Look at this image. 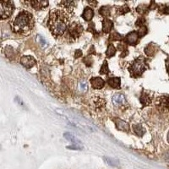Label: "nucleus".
<instances>
[{
	"label": "nucleus",
	"mask_w": 169,
	"mask_h": 169,
	"mask_svg": "<svg viewBox=\"0 0 169 169\" xmlns=\"http://www.w3.org/2000/svg\"><path fill=\"white\" fill-rule=\"evenodd\" d=\"M157 105L159 108L167 111V97H162L158 99Z\"/></svg>",
	"instance_id": "17"
},
{
	"label": "nucleus",
	"mask_w": 169,
	"mask_h": 169,
	"mask_svg": "<svg viewBox=\"0 0 169 169\" xmlns=\"http://www.w3.org/2000/svg\"><path fill=\"white\" fill-rule=\"evenodd\" d=\"M139 40V36L136 31H132L129 34H128L125 37V41L129 45H135Z\"/></svg>",
	"instance_id": "7"
},
{
	"label": "nucleus",
	"mask_w": 169,
	"mask_h": 169,
	"mask_svg": "<svg viewBox=\"0 0 169 169\" xmlns=\"http://www.w3.org/2000/svg\"><path fill=\"white\" fill-rule=\"evenodd\" d=\"M34 26L33 15L30 12L22 11L15 17L12 22V30L14 32L26 35Z\"/></svg>",
	"instance_id": "2"
},
{
	"label": "nucleus",
	"mask_w": 169,
	"mask_h": 169,
	"mask_svg": "<svg viewBox=\"0 0 169 169\" xmlns=\"http://www.w3.org/2000/svg\"><path fill=\"white\" fill-rule=\"evenodd\" d=\"M114 123L116 124V127L118 130H122V131L125 132L129 130V125L127 122L121 120L119 118H115L114 119Z\"/></svg>",
	"instance_id": "8"
},
{
	"label": "nucleus",
	"mask_w": 169,
	"mask_h": 169,
	"mask_svg": "<svg viewBox=\"0 0 169 169\" xmlns=\"http://www.w3.org/2000/svg\"><path fill=\"white\" fill-rule=\"evenodd\" d=\"M48 26L55 37L63 36L69 26V16L67 13L58 9L51 11Z\"/></svg>",
	"instance_id": "1"
},
{
	"label": "nucleus",
	"mask_w": 169,
	"mask_h": 169,
	"mask_svg": "<svg viewBox=\"0 0 169 169\" xmlns=\"http://www.w3.org/2000/svg\"><path fill=\"white\" fill-rule=\"evenodd\" d=\"M158 47L154 43H150L145 49V53H146L148 56H153L157 52Z\"/></svg>",
	"instance_id": "15"
},
{
	"label": "nucleus",
	"mask_w": 169,
	"mask_h": 169,
	"mask_svg": "<svg viewBox=\"0 0 169 169\" xmlns=\"http://www.w3.org/2000/svg\"><path fill=\"white\" fill-rule=\"evenodd\" d=\"M128 12H129V8L126 4L124 5V6H120V7H118L117 9V13L118 15H124V14H126Z\"/></svg>",
	"instance_id": "23"
},
{
	"label": "nucleus",
	"mask_w": 169,
	"mask_h": 169,
	"mask_svg": "<svg viewBox=\"0 0 169 169\" xmlns=\"http://www.w3.org/2000/svg\"><path fill=\"white\" fill-rule=\"evenodd\" d=\"M116 53V48H115V47L113 45V44H109L108 45V48H107V52H106V55L107 58H111V57H113L114 54Z\"/></svg>",
	"instance_id": "22"
},
{
	"label": "nucleus",
	"mask_w": 169,
	"mask_h": 169,
	"mask_svg": "<svg viewBox=\"0 0 169 169\" xmlns=\"http://www.w3.org/2000/svg\"><path fill=\"white\" fill-rule=\"evenodd\" d=\"M137 33H138V36H139V37H143V36H145V35L147 33L146 26H139V30L137 31Z\"/></svg>",
	"instance_id": "28"
},
{
	"label": "nucleus",
	"mask_w": 169,
	"mask_h": 169,
	"mask_svg": "<svg viewBox=\"0 0 169 169\" xmlns=\"http://www.w3.org/2000/svg\"><path fill=\"white\" fill-rule=\"evenodd\" d=\"M93 16H94V11L91 8L86 7L84 9L82 14V18L86 21H90L93 18Z\"/></svg>",
	"instance_id": "12"
},
{
	"label": "nucleus",
	"mask_w": 169,
	"mask_h": 169,
	"mask_svg": "<svg viewBox=\"0 0 169 169\" xmlns=\"http://www.w3.org/2000/svg\"><path fill=\"white\" fill-rule=\"evenodd\" d=\"M108 73V64H107V61H104V64L101 66V69H100V74H101V75H107Z\"/></svg>",
	"instance_id": "25"
},
{
	"label": "nucleus",
	"mask_w": 169,
	"mask_h": 169,
	"mask_svg": "<svg viewBox=\"0 0 169 169\" xmlns=\"http://www.w3.org/2000/svg\"><path fill=\"white\" fill-rule=\"evenodd\" d=\"M36 63H37L36 59L31 56H23L20 58V64H22L23 66H25L26 69L32 68L36 64Z\"/></svg>",
	"instance_id": "6"
},
{
	"label": "nucleus",
	"mask_w": 169,
	"mask_h": 169,
	"mask_svg": "<svg viewBox=\"0 0 169 169\" xmlns=\"http://www.w3.org/2000/svg\"><path fill=\"white\" fill-rule=\"evenodd\" d=\"M61 4L64 5V7L65 8H73L75 3L72 2V1H63V2H61Z\"/></svg>",
	"instance_id": "29"
},
{
	"label": "nucleus",
	"mask_w": 169,
	"mask_h": 169,
	"mask_svg": "<svg viewBox=\"0 0 169 169\" xmlns=\"http://www.w3.org/2000/svg\"><path fill=\"white\" fill-rule=\"evenodd\" d=\"M113 23L111 19H105L102 20V31L104 33H109L113 29Z\"/></svg>",
	"instance_id": "13"
},
{
	"label": "nucleus",
	"mask_w": 169,
	"mask_h": 169,
	"mask_svg": "<svg viewBox=\"0 0 169 169\" xmlns=\"http://www.w3.org/2000/svg\"><path fill=\"white\" fill-rule=\"evenodd\" d=\"M37 38H38V41H39V42L41 43V45L42 46V47H46V46H47V41H46L45 39L42 37L41 36L38 35Z\"/></svg>",
	"instance_id": "31"
},
{
	"label": "nucleus",
	"mask_w": 169,
	"mask_h": 169,
	"mask_svg": "<svg viewBox=\"0 0 169 169\" xmlns=\"http://www.w3.org/2000/svg\"><path fill=\"white\" fill-rule=\"evenodd\" d=\"M29 4H30V6L33 8L34 9L40 10V9L48 7V1H30V2H29Z\"/></svg>",
	"instance_id": "11"
},
{
	"label": "nucleus",
	"mask_w": 169,
	"mask_h": 169,
	"mask_svg": "<svg viewBox=\"0 0 169 169\" xmlns=\"http://www.w3.org/2000/svg\"><path fill=\"white\" fill-rule=\"evenodd\" d=\"M107 83L110 86L114 89H119L121 86V79L119 77H112L107 79Z\"/></svg>",
	"instance_id": "14"
},
{
	"label": "nucleus",
	"mask_w": 169,
	"mask_h": 169,
	"mask_svg": "<svg viewBox=\"0 0 169 169\" xmlns=\"http://www.w3.org/2000/svg\"><path fill=\"white\" fill-rule=\"evenodd\" d=\"M148 68L146 64V59L142 56L138 57L129 67V71L133 77H139L142 75L144 72L146 71Z\"/></svg>",
	"instance_id": "3"
},
{
	"label": "nucleus",
	"mask_w": 169,
	"mask_h": 169,
	"mask_svg": "<svg viewBox=\"0 0 169 169\" xmlns=\"http://www.w3.org/2000/svg\"><path fill=\"white\" fill-rule=\"evenodd\" d=\"M112 101H113V104L117 106L124 105L126 103V99L123 94H119V93H117L114 94L112 97Z\"/></svg>",
	"instance_id": "9"
},
{
	"label": "nucleus",
	"mask_w": 169,
	"mask_h": 169,
	"mask_svg": "<svg viewBox=\"0 0 169 169\" xmlns=\"http://www.w3.org/2000/svg\"><path fill=\"white\" fill-rule=\"evenodd\" d=\"M110 13H111V8L109 6H103L99 9V14L103 17L108 16L110 15Z\"/></svg>",
	"instance_id": "21"
},
{
	"label": "nucleus",
	"mask_w": 169,
	"mask_h": 169,
	"mask_svg": "<svg viewBox=\"0 0 169 169\" xmlns=\"http://www.w3.org/2000/svg\"><path fill=\"white\" fill-rule=\"evenodd\" d=\"M151 101H152V96H151V95L144 93V94L141 96V97H140V102L142 103L144 107L148 105V104H150V102H151Z\"/></svg>",
	"instance_id": "19"
},
{
	"label": "nucleus",
	"mask_w": 169,
	"mask_h": 169,
	"mask_svg": "<svg viewBox=\"0 0 169 169\" xmlns=\"http://www.w3.org/2000/svg\"><path fill=\"white\" fill-rule=\"evenodd\" d=\"M66 148L70 150H82L83 146L80 145H72V146H69Z\"/></svg>",
	"instance_id": "30"
},
{
	"label": "nucleus",
	"mask_w": 169,
	"mask_h": 169,
	"mask_svg": "<svg viewBox=\"0 0 169 169\" xmlns=\"http://www.w3.org/2000/svg\"><path fill=\"white\" fill-rule=\"evenodd\" d=\"M103 160L109 166H112V167H118V166H119V161L118 159H115V158L103 157Z\"/></svg>",
	"instance_id": "18"
},
{
	"label": "nucleus",
	"mask_w": 169,
	"mask_h": 169,
	"mask_svg": "<svg viewBox=\"0 0 169 169\" xmlns=\"http://www.w3.org/2000/svg\"><path fill=\"white\" fill-rule=\"evenodd\" d=\"M82 55V52L80 50H76L75 51V58H78L79 57H81Z\"/></svg>",
	"instance_id": "32"
},
{
	"label": "nucleus",
	"mask_w": 169,
	"mask_h": 169,
	"mask_svg": "<svg viewBox=\"0 0 169 169\" xmlns=\"http://www.w3.org/2000/svg\"><path fill=\"white\" fill-rule=\"evenodd\" d=\"M90 83L94 89H101L105 86V81L101 77H95L90 79Z\"/></svg>",
	"instance_id": "10"
},
{
	"label": "nucleus",
	"mask_w": 169,
	"mask_h": 169,
	"mask_svg": "<svg viewBox=\"0 0 169 169\" xmlns=\"http://www.w3.org/2000/svg\"><path fill=\"white\" fill-rule=\"evenodd\" d=\"M64 136L65 139L74 143V145H80V146H82L81 145V141L78 138H76L75 135H72L71 133H69V132L68 133H64Z\"/></svg>",
	"instance_id": "16"
},
{
	"label": "nucleus",
	"mask_w": 169,
	"mask_h": 169,
	"mask_svg": "<svg viewBox=\"0 0 169 169\" xmlns=\"http://www.w3.org/2000/svg\"><path fill=\"white\" fill-rule=\"evenodd\" d=\"M121 39H122V37L119 34L118 32H113V34H111V36L109 37V41H119Z\"/></svg>",
	"instance_id": "27"
},
{
	"label": "nucleus",
	"mask_w": 169,
	"mask_h": 169,
	"mask_svg": "<svg viewBox=\"0 0 169 169\" xmlns=\"http://www.w3.org/2000/svg\"><path fill=\"white\" fill-rule=\"evenodd\" d=\"M78 86H79V89L80 91H82V92H86L88 89V86H87V83L86 81H79V84H78Z\"/></svg>",
	"instance_id": "26"
},
{
	"label": "nucleus",
	"mask_w": 169,
	"mask_h": 169,
	"mask_svg": "<svg viewBox=\"0 0 169 169\" xmlns=\"http://www.w3.org/2000/svg\"><path fill=\"white\" fill-rule=\"evenodd\" d=\"M148 10V7L146 4H141V5H139L137 9H136V11L139 13V15H143V14H146Z\"/></svg>",
	"instance_id": "24"
},
{
	"label": "nucleus",
	"mask_w": 169,
	"mask_h": 169,
	"mask_svg": "<svg viewBox=\"0 0 169 169\" xmlns=\"http://www.w3.org/2000/svg\"><path fill=\"white\" fill-rule=\"evenodd\" d=\"M134 131L138 136H142L146 133V129L143 128L142 125L136 124V125H134Z\"/></svg>",
	"instance_id": "20"
},
{
	"label": "nucleus",
	"mask_w": 169,
	"mask_h": 169,
	"mask_svg": "<svg viewBox=\"0 0 169 169\" xmlns=\"http://www.w3.org/2000/svg\"><path fill=\"white\" fill-rule=\"evenodd\" d=\"M14 10V4L9 1H0V19L9 18Z\"/></svg>",
	"instance_id": "4"
},
{
	"label": "nucleus",
	"mask_w": 169,
	"mask_h": 169,
	"mask_svg": "<svg viewBox=\"0 0 169 169\" xmlns=\"http://www.w3.org/2000/svg\"><path fill=\"white\" fill-rule=\"evenodd\" d=\"M82 32L83 26L82 25H80L79 23H72L70 26L68 28V34L72 40H75V39L79 37V36L82 34Z\"/></svg>",
	"instance_id": "5"
}]
</instances>
